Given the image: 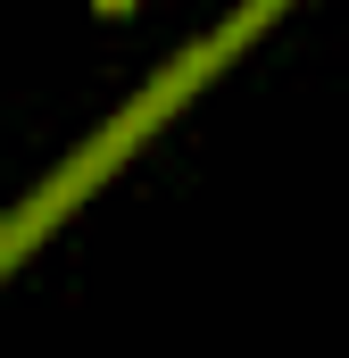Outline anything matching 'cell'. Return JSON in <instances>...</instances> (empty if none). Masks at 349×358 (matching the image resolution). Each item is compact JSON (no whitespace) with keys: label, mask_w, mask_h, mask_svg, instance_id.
<instances>
[{"label":"cell","mask_w":349,"mask_h":358,"mask_svg":"<svg viewBox=\"0 0 349 358\" xmlns=\"http://www.w3.org/2000/svg\"><path fill=\"white\" fill-rule=\"evenodd\" d=\"M91 8H100V17H133V0H91Z\"/></svg>","instance_id":"cell-1"}]
</instances>
